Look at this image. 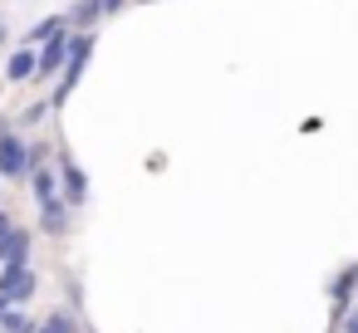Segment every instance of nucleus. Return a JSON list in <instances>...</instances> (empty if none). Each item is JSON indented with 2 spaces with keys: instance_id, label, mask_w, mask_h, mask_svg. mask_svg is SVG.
<instances>
[{
  "instance_id": "6e6552de",
  "label": "nucleus",
  "mask_w": 358,
  "mask_h": 333,
  "mask_svg": "<svg viewBox=\"0 0 358 333\" xmlns=\"http://www.w3.org/2000/svg\"><path fill=\"white\" fill-rule=\"evenodd\" d=\"M40 225H45L50 235H64V230H69V206H64V196L40 201Z\"/></svg>"
},
{
  "instance_id": "4468645a",
  "label": "nucleus",
  "mask_w": 358,
  "mask_h": 333,
  "mask_svg": "<svg viewBox=\"0 0 358 333\" xmlns=\"http://www.w3.org/2000/svg\"><path fill=\"white\" fill-rule=\"evenodd\" d=\"M6 230H10V216H6V211H0V235H6Z\"/></svg>"
},
{
  "instance_id": "9b49d317",
  "label": "nucleus",
  "mask_w": 358,
  "mask_h": 333,
  "mask_svg": "<svg viewBox=\"0 0 358 333\" xmlns=\"http://www.w3.org/2000/svg\"><path fill=\"white\" fill-rule=\"evenodd\" d=\"M0 328H6V333H35V328H40V323H35V318H30V313H20V309H10V313H6V318H0Z\"/></svg>"
},
{
  "instance_id": "423d86ee",
  "label": "nucleus",
  "mask_w": 358,
  "mask_h": 333,
  "mask_svg": "<svg viewBox=\"0 0 358 333\" xmlns=\"http://www.w3.org/2000/svg\"><path fill=\"white\" fill-rule=\"evenodd\" d=\"M0 265H30V230L10 225L0 235Z\"/></svg>"
},
{
  "instance_id": "39448f33",
  "label": "nucleus",
  "mask_w": 358,
  "mask_h": 333,
  "mask_svg": "<svg viewBox=\"0 0 358 333\" xmlns=\"http://www.w3.org/2000/svg\"><path fill=\"white\" fill-rule=\"evenodd\" d=\"M64 54H69V35L45 40V45H40V54H35V74H40V79H55V74L64 69Z\"/></svg>"
},
{
  "instance_id": "f257e3e1",
  "label": "nucleus",
  "mask_w": 358,
  "mask_h": 333,
  "mask_svg": "<svg viewBox=\"0 0 358 333\" xmlns=\"http://www.w3.org/2000/svg\"><path fill=\"white\" fill-rule=\"evenodd\" d=\"M89 54H94V30H84V35H69V54H64V79H59V89H55L50 108L69 103V94H74V89H79V79H84V64H89Z\"/></svg>"
},
{
  "instance_id": "1a4fd4ad",
  "label": "nucleus",
  "mask_w": 358,
  "mask_h": 333,
  "mask_svg": "<svg viewBox=\"0 0 358 333\" xmlns=\"http://www.w3.org/2000/svg\"><path fill=\"white\" fill-rule=\"evenodd\" d=\"M6 79H10V84H25V79H35V50H30V45L10 50V59H6Z\"/></svg>"
},
{
  "instance_id": "20e7f679",
  "label": "nucleus",
  "mask_w": 358,
  "mask_h": 333,
  "mask_svg": "<svg viewBox=\"0 0 358 333\" xmlns=\"http://www.w3.org/2000/svg\"><path fill=\"white\" fill-rule=\"evenodd\" d=\"M35 289H40V279H35V269H30V265H6V274H0V299L25 304Z\"/></svg>"
},
{
  "instance_id": "7ed1b4c3",
  "label": "nucleus",
  "mask_w": 358,
  "mask_h": 333,
  "mask_svg": "<svg viewBox=\"0 0 358 333\" xmlns=\"http://www.w3.org/2000/svg\"><path fill=\"white\" fill-rule=\"evenodd\" d=\"M55 172H59V196H64V206H89V177H84V167H79L69 152H59Z\"/></svg>"
},
{
  "instance_id": "0eeeda50",
  "label": "nucleus",
  "mask_w": 358,
  "mask_h": 333,
  "mask_svg": "<svg viewBox=\"0 0 358 333\" xmlns=\"http://www.w3.org/2000/svg\"><path fill=\"white\" fill-rule=\"evenodd\" d=\"M118 10H123V0H74L69 20H74V25H94V20H103V15H118Z\"/></svg>"
},
{
  "instance_id": "2eb2a0df",
  "label": "nucleus",
  "mask_w": 358,
  "mask_h": 333,
  "mask_svg": "<svg viewBox=\"0 0 358 333\" xmlns=\"http://www.w3.org/2000/svg\"><path fill=\"white\" fill-rule=\"evenodd\" d=\"M353 279H358V265H353Z\"/></svg>"
},
{
  "instance_id": "ddd939ff",
  "label": "nucleus",
  "mask_w": 358,
  "mask_h": 333,
  "mask_svg": "<svg viewBox=\"0 0 358 333\" xmlns=\"http://www.w3.org/2000/svg\"><path fill=\"white\" fill-rule=\"evenodd\" d=\"M10 45V25H6V15H0V50Z\"/></svg>"
},
{
  "instance_id": "9d476101",
  "label": "nucleus",
  "mask_w": 358,
  "mask_h": 333,
  "mask_svg": "<svg viewBox=\"0 0 358 333\" xmlns=\"http://www.w3.org/2000/svg\"><path fill=\"white\" fill-rule=\"evenodd\" d=\"M55 35H69V15H50V20H40V25L30 30V45H45V40H55Z\"/></svg>"
},
{
  "instance_id": "f8f14e48",
  "label": "nucleus",
  "mask_w": 358,
  "mask_h": 333,
  "mask_svg": "<svg viewBox=\"0 0 358 333\" xmlns=\"http://www.w3.org/2000/svg\"><path fill=\"white\" fill-rule=\"evenodd\" d=\"M35 333H74V313H50Z\"/></svg>"
},
{
  "instance_id": "f03ea898",
  "label": "nucleus",
  "mask_w": 358,
  "mask_h": 333,
  "mask_svg": "<svg viewBox=\"0 0 358 333\" xmlns=\"http://www.w3.org/2000/svg\"><path fill=\"white\" fill-rule=\"evenodd\" d=\"M0 177H6V182H20V177H30V147L15 138L10 118H0Z\"/></svg>"
}]
</instances>
